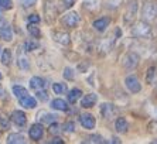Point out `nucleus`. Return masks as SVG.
Here are the masks:
<instances>
[{
	"instance_id": "obj_1",
	"label": "nucleus",
	"mask_w": 157,
	"mask_h": 144,
	"mask_svg": "<svg viewBox=\"0 0 157 144\" xmlns=\"http://www.w3.org/2000/svg\"><path fill=\"white\" fill-rule=\"evenodd\" d=\"M130 34L135 38H143V40H150L153 38V31H151V25L149 24V21L146 20H140L136 21L132 25Z\"/></svg>"
},
{
	"instance_id": "obj_2",
	"label": "nucleus",
	"mask_w": 157,
	"mask_h": 144,
	"mask_svg": "<svg viewBox=\"0 0 157 144\" xmlns=\"http://www.w3.org/2000/svg\"><path fill=\"white\" fill-rule=\"evenodd\" d=\"M58 0H44V16L48 24H52L58 16Z\"/></svg>"
},
{
	"instance_id": "obj_3",
	"label": "nucleus",
	"mask_w": 157,
	"mask_h": 144,
	"mask_svg": "<svg viewBox=\"0 0 157 144\" xmlns=\"http://www.w3.org/2000/svg\"><path fill=\"white\" fill-rule=\"evenodd\" d=\"M122 36V31L119 28H116V36H109V37H105V38H102V40L99 41L98 44V52L101 55H106L109 54L110 51H112V48H113L115 43H116L117 37Z\"/></svg>"
},
{
	"instance_id": "obj_4",
	"label": "nucleus",
	"mask_w": 157,
	"mask_h": 144,
	"mask_svg": "<svg viewBox=\"0 0 157 144\" xmlns=\"http://www.w3.org/2000/svg\"><path fill=\"white\" fill-rule=\"evenodd\" d=\"M142 18L146 21H154L157 18V3L153 0H149L142 7Z\"/></svg>"
},
{
	"instance_id": "obj_5",
	"label": "nucleus",
	"mask_w": 157,
	"mask_h": 144,
	"mask_svg": "<svg viewBox=\"0 0 157 144\" xmlns=\"http://www.w3.org/2000/svg\"><path fill=\"white\" fill-rule=\"evenodd\" d=\"M139 62H140V57L139 54H136L135 51H129V52H126L123 57V59H122V65H123V68L126 69H135L139 66Z\"/></svg>"
},
{
	"instance_id": "obj_6",
	"label": "nucleus",
	"mask_w": 157,
	"mask_h": 144,
	"mask_svg": "<svg viewBox=\"0 0 157 144\" xmlns=\"http://www.w3.org/2000/svg\"><path fill=\"white\" fill-rule=\"evenodd\" d=\"M101 116L105 120H112L119 116V108L113 103H102L101 104Z\"/></svg>"
},
{
	"instance_id": "obj_7",
	"label": "nucleus",
	"mask_w": 157,
	"mask_h": 144,
	"mask_svg": "<svg viewBox=\"0 0 157 144\" xmlns=\"http://www.w3.org/2000/svg\"><path fill=\"white\" fill-rule=\"evenodd\" d=\"M79 14L77 11H70V13H67L61 17V24L65 28H75L79 24Z\"/></svg>"
},
{
	"instance_id": "obj_8",
	"label": "nucleus",
	"mask_w": 157,
	"mask_h": 144,
	"mask_svg": "<svg viewBox=\"0 0 157 144\" xmlns=\"http://www.w3.org/2000/svg\"><path fill=\"white\" fill-rule=\"evenodd\" d=\"M124 85L132 93H139L142 90V83H140L139 78L136 75H128L124 78Z\"/></svg>"
},
{
	"instance_id": "obj_9",
	"label": "nucleus",
	"mask_w": 157,
	"mask_h": 144,
	"mask_svg": "<svg viewBox=\"0 0 157 144\" xmlns=\"http://www.w3.org/2000/svg\"><path fill=\"white\" fill-rule=\"evenodd\" d=\"M137 14V0H129L126 4V11H124V23H132Z\"/></svg>"
},
{
	"instance_id": "obj_10",
	"label": "nucleus",
	"mask_w": 157,
	"mask_h": 144,
	"mask_svg": "<svg viewBox=\"0 0 157 144\" xmlns=\"http://www.w3.org/2000/svg\"><path fill=\"white\" fill-rule=\"evenodd\" d=\"M51 37L55 43L61 44L64 47H68L71 44V37L67 31H62V30H55V31L51 32Z\"/></svg>"
},
{
	"instance_id": "obj_11",
	"label": "nucleus",
	"mask_w": 157,
	"mask_h": 144,
	"mask_svg": "<svg viewBox=\"0 0 157 144\" xmlns=\"http://www.w3.org/2000/svg\"><path fill=\"white\" fill-rule=\"evenodd\" d=\"M0 38L4 41L13 40V28L6 20H0Z\"/></svg>"
},
{
	"instance_id": "obj_12",
	"label": "nucleus",
	"mask_w": 157,
	"mask_h": 144,
	"mask_svg": "<svg viewBox=\"0 0 157 144\" xmlns=\"http://www.w3.org/2000/svg\"><path fill=\"white\" fill-rule=\"evenodd\" d=\"M44 134V129H43V123H34L31 124L29 129V136L33 141H40L41 137Z\"/></svg>"
},
{
	"instance_id": "obj_13",
	"label": "nucleus",
	"mask_w": 157,
	"mask_h": 144,
	"mask_svg": "<svg viewBox=\"0 0 157 144\" xmlns=\"http://www.w3.org/2000/svg\"><path fill=\"white\" fill-rule=\"evenodd\" d=\"M79 123L84 129L92 130V129H95L96 120H95V117H94V115H91V113H82V115L79 116Z\"/></svg>"
},
{
	"instance_id": "obj_14",
	"label": "nucleus",
	"mask_w": 157,
	"mask_h": 144,
	"mask_svg": "<svg viewBox=\"0 0 157 144\" xmlns=\"http://www.w3.org/2000/svg\"><path fill=\"white\" fill-rule=\"evenodd\" d=\"M10 119H11V122L18 127H24L27 123V116H26V113L21 112V110H14V112L11 113Z\"/></svg>"
},
{
	"instance_id": "obj_15",
	"label": "nucleus",
	"mask_w": 157,
	"mask_h": 144,
	"mask_svg": "<svg viewBox=\"0 0 157 144\" xmlns=\"http://www.w3.org/2000/svg\"><path fill=\"white\" fill-rule=\"evenodd\" d=\"M98 102V95L95 93H88L85 95L82 99H81V108L84 109H89V108H94Z\"/></svg>"
},
{
	"instance_id": "obj_16",
	"label": "nucleus",
	"mask_w": 157,
	"mask_h": 144,
	"mask_svg": "<svg viewBox=\"0 0 157 144\" xmlns=\"http://www.w3.org/2000/svg\"><path fill=\"white\" fill-rule=\"evenodd\" d=\"M110 24V18L109 17H101V18H96L95 21L92 23V27L96 30L98 32H103Z\"/></svg>"
},
{
	"instance_id": "obj_17",
	"label": "nucleus",
	"mask_w": 157,
	"mask_h": 144,
	"mask_svg": "<svg viewBox=\"0 0 157 144\" xmlns=\"http://www.w3.org/2000/svg\"><path fill=\"white\" fill-rule=\"evenodd\" d=\"M57 117H58L57 115H52V113L45 112V110H41V112L37 113V119L40 120L41 123H48V124L54 123L57 120Z\"/></svg>"
},
{
	"instance_id": "obj_18",
	"label": "nucleus",
	"mask_w": 157,
	"mask_h": 144,
	"mask_svg": "<svg viewBox=\"0 0 157 144\" xmlns=\"http://www.w3.org/2000/svg\"><path fill=\"white\" fill-rule=\"evenodd\" d=\"M101 4H102V0H84L82 6H84L85 10L91 11V13H95V11L99 10Z\"/></svg>"
},
{
	"instance_id": "obj_19",
	"label": "nucleus",
	"mask_w": 157,
	"mask_h": 144,
	"mask_svg": "<svg viewBox=\"0 0 157 144\" xmlns=\"http://www.w3.org/2000/svg\"><path fill=\"white\" fill-rule=\"evenodd\" d=\"M115 129H116L117 133L123 134V133H126V131H128L129 123L126 122V119H124V117H117L116 122H115Z\"/></svg>"
},
{
	"instance_id": "obj_20",
	"label": "nucleus",
	"mask_w": 157,
	"mask_h": 144,
	"mask_svg": "<svg viewBox=\"0 0 157 144\" xmlns=\"http://www.w3.org/2000/svg\"><path fill=\"white\" fill-rule=\"evenodd\" d=\"M30 88L34 90H40V89H44L45 88V81L40 76H33L30 79Z\"/></svg>"
},
{
	"instance_id": "obj_21",
	"label": "nucleus",
	"mask_w": 157,
	"mask_h": 144,
	"mask_svg": "<svg viewBox=\"0 0 157 144\" xmlns=\"http://www.w3.org/2000/svg\"><path fill=\"white\" fill-rule=\"evenodd\" d=\"M51 108L55 109V110H61V112H67L68 110V103H67L64 99H59V97H57V99H52L51 102Z\"/></svg>"
},
{
	"instance_id": "obj_22",
	"label": "nucleus",
	"mask_w": 157,
	"mask_h": 144,
	"mask_svg": "<svg viewBox=\"0 0 157 144\" xmlns=\"http://www.w3.org/2000/svg\"><path fill=\"white\" fill-rule=\"evenodd\" d=\"M18 102H20V104H21L23 108H26V109H34L37 106L36 97L30 96V95L26 97H23V99H18Z\"/></svg>"
},
{
	"instance_id": "obj_23",
	"label": "nucleus",
	"mask_w": 157,
	"mask_h": 144,
	"mask_svg": "<svg viewBox=\"0 0 157 144\" xmlns=\"http://www.w3.org/2000/svg\"><path fill=\"white\" fill-rule=\"evenodd\" d=\"M6 141L9 144H23V143H26V138H24V136L21 133H11L7 136V140Z\"/></svg>"
},
{
	"instance_id": "obj_24",
	"label": "nucleus",
	"mask_w": 157,
	"mask_h": 144,
	"mask_svg": "<svg viewBox=\"0 0 157 144\" xmlns=\"http://www.w3.org/2000/svg\"><path fill=\"white\" fill-rule=\"evenodd\" d=\"M81 96H82V90L78 89V88H74V89H71L68 92V102L74 104L77 100H79Z\"/></svg>"
},
{
	"instance_id": "obj_25",
	"label": "nucleus",
	"mask_w": 157,
	"mask_h": 144,
	"mask_svg": "<svg viewBox=\"0 0 157 144\" xmlns=\"http://www.w3.org/2000/svg\"><path fill=\"white\" fill-rule=\"evenodd\" d=\"M13 93H14V96L17 97V99H23V97L29 96V90H27L26 88L20 86V85H14V86H13Z\"/></svg>"
},
{
	"instance_id": "obj_26",
	"label": "nucleus",
	"mask_w": 157,
	"mask_h": 144,
	"mask_svg": "<svg viewBox=\"0 0 157 144\" xmlns=\"http://www.w3.org/2000/svg\"><path fill=\"white\" fill-rule=\"evenodd\" d=\"M123 0H103V6L108 10H116L119 6L122 4Z\"/></svg>"
},
{
	"instance_id": "obj_27",
	"label": "nucleus",
	"mask_w": 157,
	"mask_h": 144,
	"mask_svg": "<svg viewBox=\"0 0 157 144\" xmlns=\"http://www.w3.org/2000/svg\"><path fill=\"white\" fill-rule=\"evenodd\" d=\"M40 48V43L36 40H27L26 43H24V51H27V52H30V51H34V50H38Z\"/></svg>"
},
{
	"instance_id": "obj_28",
	"label": "nucleus",
	"mask_w": 157,
	"mask_h": 144,
	"mask_svg": "<svg viewBox=\"0 0 157 144\" xmlns=\"http://www.w3.org/2000/svg\"><path fill=\"white\" fill-rule=\"evenodd\" d=\"M17 66L20 69H23V71H27V69H30V61L24 57V55H18L17 57Z\"/></svg>"
},
{
	"instance_id": "obj_29",
	"label": "nucleus",
	"mask_w": 157,
	"mask_h": 144,
	"mask_svg": "<svg viewBox=\"0 0 157 144\" xmlns=\"http://www.w3.org/2000/svg\"><path fill=\"white\" fill-rule=\"evenodd\" d=\"M84 143H94V144H103L106 143L105 138L99 134H92V136H88L84 140Z\"/></svg>"
},
{
	"instance_id": "obj_30",
	"label": "nucleus",
	"mask_w": 157,
	"mask_h": 144,
	"mask_svg": "<svg viewBox=\"0 0 157 144\" xmlns=\"http://www.w3.org/2000/svg\"><path fill=\"white\" fill-rule=\"evenodd\" d=\"M156 75H157L156 74V66H150L146 72V83L151 85V83L154 82V79H156Z\"/></svg>"
},
{
	"instance_id": "obj_31",
	"label": "nucleus",
	"mask_w": 157,
	"mask_h": 144,
	"mask_svg": "<svg viewBox=\"0 0 157 144\" xmlns=\"http://www.w3.org/2000/svg\"><path fill=\"white\" fill-rule=\"evenodd\" d=\"M52 90H54L57 95H62L67 92V85L65 83H61V82H55V83H52Z\"/></svg>"
},
{
	"instance_id": "obj_32",
	"label": "nucleus",
	"mask_w": 157,
	"mask_h": 144,
	"mask_svg": "<svg viewBox=\"0 0 157 144\" xmlns=\"http://www.w3.org/2000/svg\"><path fill=\"white\" fill-rule=\"evenodd\" d=\"M27 30H29L30 36L33 37V38H40V37H41L40 28H38V27H36L34 24H30V23H29V27H27Z\"/></svg>"
},
{
	"instance_id": "obj_33",
	"label": "nucleus",
	"mask_w": 157,
	"mask_h": 144,
	"mask_svg": "<svg viewBox=\"0 0 157 144\" xmlns=\"http://www.w3.org/2000/svg\"><path fill=\"white\" fill-rule=\"evenodd\" d=\"M10 61H11V51L9 48L3 50L2 52V64L3 65H10Z\"/></svg>"
},
{
	"instance_id": "obj_34",
	"label": "nucleus",
	"mask_w": 157,
	"mask_h": 144,
	"mask_svg": "<svg viewBox=\"0 0 157 144\" xmlns=\"http://www.w3.org/2000/svg\"><path fill=\"white\" fill-rule=\"evenodd\" d=\"M62 76H64L65 79H68V81H74V79H75V72H74V69H72V68L67 66V68H64Z\"/></svg>"
},
{
	"instance_id": "obj_35",
	"label": "nucleus",
	"mask_w": 157,
	"mask_h": 144,
	"mask_svg": "<svg viewBox=\"0 0 157 144\" xmlns=\"http://www.w3.org/2000/svg\"><path fill=\"white\" fill-rule=\"evenodd\" d=\"M61 124H58V123H51L50 124V127H48V131H50V134H58L59 131H61Z\"/></svg>"
},
{
	"instance_id": "obj_36",
	"label": "nucleus",
	"mask_w": 157,
	"mask_h": 144,
	"mask_svg": "<svg viewBox=\"0 0 157 144\" xmlns=\"http://www.w3.org/2000/svg\"><path fill=\"white\" fill-rule=\"evenodd\" d=\"M62 130H64V131H65V133H74V131H75V123L74 122H67L65 124H64V126H62Z\"/></svg>"
},
{
	"instance_id": "obj_37",
	"label": "nucleus",
	"mask_w": 157,
	"mask_h": 144,
	"mask_svg": "<svg viewBox=\"0 0 157 144\" xmlns=\"http://www.w3.org/2000/svg\"><path fill=\"white\" fill-rule=\"evenodd\" d=\"M0 9L11 10L13 9V0H0Z\"/></svg>"
},
{
	"instance_id": "obj_38",
	"label": "nucleus",
	"mask_w": 157,
	"mask_h": 144,
	"mask_svg": "<svg viewBox=\"0 0 157 144\" xmlns=\"http://www.w3.org/2000/svg\"><path fill=\"white\" fill-rule=\"evenodd\" d=\"M37 99L38 100H41V102H47L48 100V95H47V92L44 89H40V90H37Z\"/></svg>"
},
{
	"instance_id": "obj_39",
	"label": "nucleus",
	"mask_w": 157,
	"mask_h": 144,
	"mask_svg": "<svg viewBox=\"0 0 157 144\" xmlns=\"http://www.w3.org/2000/svg\"><path fill=\"white\" fill-rule=\"evenodd\" d=\"M75 2L77 0H61V7L64 10H68V9H71L75 4Z\"/></svg>"
},
{
	"instance_id": "obj_40",
	"label": "nucleus",
	"mask_w": 157,
	"mask_h": 144,
	"mask_svg": "<svg viewBox=\"0 0 157 144\" xmlns=\"http://www.w3.org/2000/svg\"><path fill=\"white\" fill-rule=\"evenodd\" d=\"M0 126H2V129H9V127H10L9 119L4 115H2V113H0Z\"/></svg>"
},
{
	"instance_id": "obj_41",
	"label": "nucleus",
	"mask_w": 157,
	"mask_h": 144,
	"mask_svg": "<svg viewBox=\"0 0 157 144\" xmlns=\"http://www.w3.org/2000/svg\"><path fill=\"white\" fill-rule=\"evenodd\" d=\"M40 20H41V17L38 14H30L29 17H27V21L30 23V24H37V23H40Z\"/></svg>"
},
{
	"instance_id": "obj_42",
	"label": "nucleus",
	"mask_w": 157,
	"mask_h": 144,
	"mask_svg": "<svg viewBox=\"0 0 157 144\" xmlns=\"http://www.w3.org/2000/svg\"><path fill=\"white\" fill-rule=\"evenodd\" d=\"M37 3V0H20V4H21L24 9H29V7H33L34 4Z\"/></svg>"
},
{
	"instance_id": "obj_43",
	"label": "nucleus",
	"mask_w": 157,
	"mask_h": 144,
	"mask_svg": "<svg viewBox=\"0 0 157 144\" xmlns=\"http://www.w3.org/2000/svg\"><path fill=\"white\" fill-rule=\"evenodd\" d=\"M147 129H149L150 133H153V134H157V120H151V122L149 123V126H147Z\"/></svg>"
},
{
	"instance_id": "obj_44",
	"label": "nucleus",
	"mask_w": 157,
	"mask_h": 144,
	"mask_svg": "<svg viewBox=\"0 0 157 144\" xmlns=\"http://www.w3.org/2000/svg\"><path fill=\"white\" fill-rule=\"evenodd\" d=\"M88 66H89V62H81V64H78V71L79 72H86Z\"/></svg>"
},
{
	"instance_id": "obj_45",
	"label": "nucleus",
	"mask_w": 157,
	"mask_h": 144,
	"mask_svg": "<svg viewBox=\"0 0 157 144\" xmlns=\"http://www.w3.org/2000/svg\"><path fill=\"white\" fill-rule=\"evenodd\" d=\"M62 143H64V140H61L59 137H55V138L50 140V144H62Z\"/></svg>"
},
{
	"instance_id": "obj_46",
	"label": "nucleus",
	"mask_w": 157,
	"mask_h": 144,
	"mask_svg": "<svg viewBox=\"0 0 157 144\" xmlns=\"http://www.w3.org/2000/svg\"><path fill=\"white\" fill-rule=\"evenodd\" d=\"M151 116H153V119L157 120V106L153 108V110H151Z\"/></svg>"
},
{
	"instance_id": "obj_47",
	"label": "nucleus",
	"mask_w": 157,
	"mask_h": 144,
	"mask_svg": "<svg viewBox=\"0 0 157 144\" xmlns=\"http://www.w3.org/2000/svg\"><path fill=\"white\" fill-rule=\"evenodd\" d=\"M3 95H4V89H3V86L0 85V97L3 96Z\"/></svg>"
},
{
	"instance_id": "obj_48",
	"label": "nucleus",
	"mask_w": 157,
	"mask_h": 144,
	"mask_svg": "<svg viewBox=\"0 0 157 144\" xmlns=\"http://www.w3.org/2000/svg\"><path fill=\"white\" fill-rule=\"evenodd\" d=\"M112 143H121V140L116 138V137H113V138H112Z\"/></svg>"
},
{
	"instance_id": "obj_49",
	"label": "nucleus",
	"mask_w": 157,
	"mask_h": 144,
	"mask_svg": "<svg viewBox=\"0 0 157 144\" xmlns=\"http://www.w3.org/2000/svg\"><path fill=\"white\" fill-rule=\"evenodd\" d=\"M0 79H2V72H0Z\"/></svg>"
}]
</instances>
